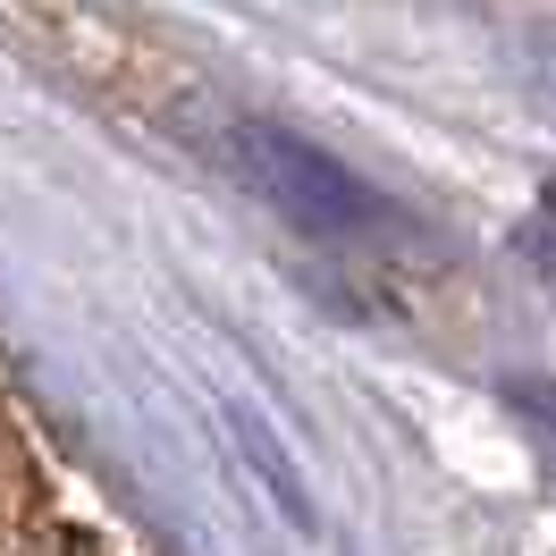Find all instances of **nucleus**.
I'll list each match as a JSON object with an SVG mask.
<instances>
[{
    "mask_svg": "<svg viewBox=\"0 0 556 556\" xmlns=\"http://www.w3.org/2000/svg\"><path fill=\"white\" fill-rule=\"evenodd\" d=\"M228 161H237V177L270 211H287L295 228H313V237H329V244H363V237L405 228L346 161H329L320 143L287 136V127H270V118H244L237 136H228Z\"/></svg>",
    "mask_w": 556,
    "mask_h": 556,
    "instance_id": "f257e3e1",
    "label": "nucleus"
},
{
    "mask_svg": "<svg viewBox=\"0 0 556 556\" xmlns=\"http://www.w3.org/2000/svg\"><path fill=\"white\" fill-rule=\"evenodd\" d=\"M515 414L531 421V439H540L548 464H556V388H515Z\"/></svg>",
    "mask_w": 556,
    "mask_h": 556,
    "instance_id": "f03ea898",
    "label": "nucleus"
},
{
    "mask_svg": "<svg viewBox=\"0 0 556 556\" xmlns=\"http://www.w3.org/2000/svg\"><path fill=\"white\" fill-rule=\"evenodd\" d=\"M540 253H548V270H556V219H540Z\"/></svg>",
    "mask_w": 556,
    "mask_h": 556,
    "instance_id": "7ed1b4c3",
    "label": "nucleus"
}]
</instances>
